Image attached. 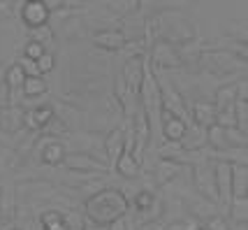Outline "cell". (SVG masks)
<instances>
[{"instance_id":"obj_25","label":"cell","mask_w":248,"mask_h":230,"mask_svg":"<svg viewBox=\"0 0 248 230\" xmlns=\"http://www.w3.org/2000/svg\"><path fill=\"white\" fill-rule=\"evenodd\" d=\"M227 216L232 221H237L239 226H244L248 219V197H232L230 209H227Z\"/></svg>"},{"instance_id":"obj_21","label":"cell","mask_w":248,"mask_h":230,"mask_svg":"<svg viewBox=\"0 0 248 230\" xmlns=\"http://www.w3.org/2000/svg\"><path fill=\"white\" fill-rule=\"evenodd\" d=\"M21 93H23V98H28V100L44 98V96L49 93V84H46L44 77H26Z\"/></svg>"},{"instance_id":"obj_41","label":"cell","mask_w":248,"mask_h":230,"mask_svg":"<svg viewBox=\"0 0 248 230\" xmlns=\"http://www.w3.org/2000/svg\"><path fill=\"white\" fill-rule=\"evenodd\" d=\"M10 230H23V228H10Z\"/></svg>"},{"instance_id":"obj_22","label":"cell","mask_w":248,"mask_h":230,"mask_svg":"<svg viewBox=\"0 0 248 230\" xmlns=\"http://www.w3.org/2000/svg\"><path fill=\"white\" fill-rule=\"evenodd\" d=\"M248 165H232V197H246Z\"/></svg>"},{"instance_id":"obj_33","label":"cell","mask_w":248,"mask_h":230,"mask_svg":"<svg viewBox=\"0 0 248 230\" xmlns=\"http://www.w3.org/2000/svg\"><path fill=\"white\" fill-rule=\"evenodd\" d=\"M16 66L21 67L26 77H40V70H37V63H35V61H28V58L21 56V58L16 61Z\"/></svg>"},{"instance_id":"obj_19","label":"cell","mask_w":248,"mask_h":230,"mask_svg":"<svg viewBox=\"0 0 248 230\" xmlns=\"http://www.w3.org/2000/svg\"><path fill=\"white\" fill-rule=\"evenodd\" d=\"M181 147L184 151H197V149H206V131L195 126L193 121L188 123V131H186V137L181 140Z\"/></svg>"},{"instance_id":"obj_29","label":"cell","mask_w":248,"mask_h":230,"mask_svg":"<svg viewBox=\"0 0 248 230\" xmlns=\"http://www.w3.org/2000/svg\"><path fill=\"white\" fill-rule=\"evenodd\" d=\"M37 70H40V77H44V75H49V72H54V67H56V56H54V51H44L37 61Z\"/></svg>"},{"instance_id":"obj_6","label":"cell","mask_w":248,"mask_h":230,"mask_svg":"<svg viewBox=\"0 0 248 230\" xmlns=\"http://www.w3.org/2000/svg\"><path fill=\"white\" fill-rule=\"evenodd\" d=\"M146 58L153 63V67L155 70H181V58H179V54H176V47L170 42H165V40H158V42L151 44V49H149V54H146Z\"/></svg>"},{"instance_id":"obj_4","label":"cell","mask_w":248,"mask_h":230,"mask_svg":"<svg viewBox=\"0 0 248 230\" xmlns=\"http://www.w3.org/2000/svg\"><path fill=\"white\" fill-rule=\"evenodd\" d=\"M190 177H193V186L197 191V196L214 202L218 207V193H216V177H214V161L202 165L190 167Z\"/></svg>"},{"instance_id":"obj_11","label":"cell","mask_w":248,"mask_h":230,"mask_svg":"<svg viewBox=\"0 0 248 230\" xmlns=\"http://www.w3.org/2000/svg\"><path fill=\"white\" fill-rule=\"evenodd\" d=\"M63 167L65 170H79V172H100V175H109V165L97 158V156H88V153H79V151H72L65 156L63 161Z\"/></svg>"},{"instance_id":"obj_7","label":"cell","mask_w":248,"mask_h":230,"mask_svg":"<svg viewBox=\"0 0 248 230\" xmlns=\"http://www.w3.org/2000/svg\"><path fill=\"white\" fill-rule=\"evenodd\" d=\"M51 107H54L56 119L61 121L70 132L88 131V112L79 110V107H75V105H67V102H63V100H56Z\"/></svg>"},{"instance_id":"obj_35","label":"cell","mask_w":248,"mask_h":230,"mask_svg":"<svg viewBox=\"0 0 248 230\" xmlns=\"http://www.w3.org/2000/svg\"><path fill=\"white\" fill-rule=\"evenodd\" d=\"M12 10H14V2H10V0H0V21L12 19V16H14Z\"/></svg>"},{"instance_id":"obj_15","label":"cell","mask_w":248,"mask_h":230,"mask_svg":"<svg viewBox=\"0 0 248 230\" xmlns=\"http://www.w3.org/2000/svg\"><path fill=\"white\" fill-rule=\"evenodd\" d=\"M16 219V184H0V223L10 226Z\"/></svg>"},{"instance_id":"obj_37","label":"cell","mask_w":248,"mask_h":230,"mask_svg":"<svg viewBox=\"0 0 248 230\" xmlns=\"http://www.w3.org/2000/svg\"><path fill=\"white\" fill-rule=\"evenodd\" d=\"M107 230H128V219L123 216V219L114 221V223H109V226H107Z\"/></svg>"},{"instance_id":"obj_2","label":"cell","mask_w":248,"mask_h":230,"mask_svg":"<svg viewBox=\"0 0 248 230\" xmlns=\"http://www.w3.org/2000/svg\"><path fill=\"white\" fill-rule=\"evenodd\" d=\"M197 66L202 67L206 75L218 77V79H223V75H232V72L246 75V61L230 54V51H223V49H204Z\"/></svg>"},{"instance_id":"obj_27","label":"cell","mask_w":248,"mask_h":230,"mask_svg":"<svg viewBox=\"0 0 248 230\" xmlns=\"http://www.w3.org/2000/svg\"><path fill=\"white\" fill-rule=\"evenodd\" d=\"M31 40L37 42L40 47H44V51H51V47H54V42H56V33L51 26H42V28H37V31H31Z\"/></svg>"},{"instance_id":"obj_34","label":"cell","mask_w":248,"mask_h":230,"mask_svg":"<svg viewBox=\"0 0 248 230\" xmlns=\"http://www.w3.org/2000/svg\"><path fill=\"white\" fill-rule=\"evenodd\" d=\"M206 230H230V223L225 221V216L223 214H218V216H214V219L206 221Z\"/></svg>"},{"instance_id":"obj_13","label":"cell","mask_w":248,"mask_h":230,"mask_svg":"<svg viewBox=\"0 0 248 230\" xmlns=\"http://www.w3.org/2000/svg\"><path fill=\"white\" fill-rule=\"evenodd\" d=\"M102 151H105V161H107L109 170H114V165L121 158V153L125 151V131H123V123H121L119 128L107 132V137L102 140Z\"/></svg>"},{"instance_id":"obj_17","label":"cell","mask_w":248,"mask_h":230,"mask_svg":"<svg viewBox=\"0 0 248 230\" xmlns=\"http://www.w3.org/2000/svg\"><path fill=\"white\" fill-rule=\"evenodd\" d=\"M190 121H193L195 126H200V128H211V126H216V107H214V102L211 100H195L193 107H190Z\"/></svg>"},{"instance_id":"obj_12","label":"cell","mask_w":248,"mask_h":230,"mask_svg":"<svg viewBox=\"0 0 248 230\" xmlns=\"http://www.w3.org/2000/svg\"><path fill=\"white\" fill-rule=\"evenodd\" d=\"M0 132H2V137L5 135H12L14 140H21L23 135H26V128H23V107H2L0 110Z\"/></svg>"},{"instance_id":"obj_16","label":"cell","mask_w":248,"mask_h":230,"mask_svg":"<svg viewBox=\"0 0 248 230\" xmlns=\"http://www.w3.org/2000/svg\"><path fill=\"white\" fill-rule=\"evenodd\" d=\"M93 44L102 51H123L125 37L121 35L119 28H100L93 33Z\"/></svg>"},{"instance_id":"obj_39","label":"cell","mask_w":248,"mask_h":230,"mask_svg":"<svg viewBox=\"0 0 248 230\" xmlns=\"http://www.w3.org/2000/svg\"><path fill=\"white\" fill-rule=\"evenodd\" d=\"M44 230H67V228H65V223H56V226H49V228H44Z\"/></svg>"},{"instance_id":"obj_20","label":"cell","mask_w":248,"mask_h":230,"mask_svg":"<svg viewBox=\"0 0 248 230\" xmlns=\"http://www.w3.org/2000/svg\"><path fill=\"white\" fill-rule=\"evenodd\" d=\"M107 175H100V172H79V170H65L63 172V184L72 188H84L91 181H100Z\"/></svg>"},{"instance_id":"obj_24","label":"cell","mask_w":248,"mask_h":230,"mask_svg":"<svg viewBox=\"0 0 248 230\" xmlns=\"http://www.w3.org/2000/svg\"><path fill=\"white\" fill-rule=\"evenodd\" d=\"M61 37L63 40H75V37H84V21L81 16L72 14L70 19H65L61 26Z\"/></svg>"},{"instance_id":"obj_9","label":"cell","mask_w":248,"mask_h":230,"mask_svg":"<svg viewBox=\"0 0 248 230\" xmlns=\"http://www.w3.org/2000/svg\"><path fill=\"white\" fill-rule=\"evenodd\" d=\"M21 21L28 31H37L51 23V14L44 7V0H21Z\"/></svg>"},{"instance_id":"obj_28","label":"cell","mask_w":248,"mask_h":230,"mask_svg":"<svg viewBox=\"0 0 248 230\" xmlns=\"http://www.w3.org/2000/svg\"><path fill=\"white\" fill-rule=\"evenodd\" d=\"M155 151H158V156L160 158H165V161H181V156H184V147L176 142H160L158 147H155Z\"/></svg>"},{"instance_id":"obj_40","label":"cell","mask_w":248,"mask_h":230,"mask_svg":"<svg viewBox=\"0 0 248 230\" xmlns=\"http://www.w3.org/2000/svg\"><path fill=\"white\" fill-rule=\"evenodd\" d=\"M197 230H206V228H204V226H200V228H197Z\"/></svg>"},{"instance_id":"obj_18","label":"cell","mask_w":248,"mask_h":230,"mask_svg":"<svg viewBox=\"0 0 248 230\" xmlns=\"http://www.w3.org/2000/svg\"><path fill=\"white\" fill-rule=\"evenodd\" d=\"M184 165L176 163V161H165V158H158V163L153 167V177L160 186H170L176 177L181 175Z\"/></svg>"},{"instance_id":"obj_32","label":"cell","mask_w":248,"mask_h":230,"mask_svg":"<svg viewBox=\"0 0 248 230\" xmlns=\"http://www.w3.org/2000/svg\"><path fill=\"white\" fill-rule=\"evenodd\" d=\"M200 226H202L200 221L184 219V221H174V223H165V230H197Z\"/></svg>"},{"instance_id":"obj_3","label":"cell","mask_w":248,"mask_h":230,"mask_svg":"<svg viewBox=\"0 0 248 230\" xmlns=\"http://www.w3.org/2000/svg\"><path fill=\"white\" fill-rule=\"evenodd\" d=\"M158 37L179 47L193 40L195 31L181 12H158Z\"/></svg>"},{"instance_id":"obj_30","label":"cell","mask_w":248,"mask_h":230,"mask_svg":"<svg viewBox=\"0 0 248 230\" xmlns=\"http://www.w3.org/2000/svg\"><path fill=\"white\" fill-rule=\"evenodd\" d=\"M223 131H225L227 147H246L248 135H244V132H239L237 128H223Z\"/></svg>"},{"instance_id":"obj_1","label":"cell","mask_w":248,"mask_h":230,"mask_svg":"<svg viewBox=\"0 0 248 230\" xmlns=\"http://www.w3.org/2000/svg\"><path fill=\"white\" fill-rule=\"evenodd\" d=\"M130 200L128 196L114 186L100 188L97 193L84 200V219L95 223V226H109L114 221L128 216Z\"/></svg>"},{"instance_id":"obj_10","label":"cell","mask_w":248,"mask_h":230,"mask_svg":"<svg viewBox=\"0 0 248 230\" xmlns=\"http://www.w3.org/2000/svg\"><path fill=\"white\" fill-rule=\"evenodd\" d=\"M214 177H216V193H218V212L230 209L232 202V165L214 163Z\"/></svg>"},{"instance_id":"obj_26","label":"cell","mask_w":248,"mask_h":230,"mask_svg":"<svg viewBox=\"0 0 248 230\" xmlns=\"http://www.w3.org/2000/svg\"><path fill=\"white\" fill-rule=\"evenodd\" d=\"M206 147L214 149V151H223V149H230L225 140V131L220 126H211L206 128Z\"/></svg>"},{"instance_id":"obj_23","label":"cell","mask_w":248,"mask_h":230,"mask_svg":"<svg viewBox=\"0 0 248 230\" xmlns=\"http://www.w3.org/2000/svg\"><path fill=\"white\" fill-rule=\"evenodd\" d=\"M114 170H116L121 177H125V179H135V177L141 172V165L132 158V153L130 151H123L121 153V158L116 161V165H114Z\"/></svg>"},{"instance_id":"obj_8","label":"cell","mask_w":248,"mask_h":230,"mask_svg":"<svg viewBox=\"0 0 248 230\" xmlns=\"http://www.w3.org/2000/svg\"><path fill=\"white\" fill-rule=\"evenodd\" d=\"M146 70H149V58L146 56H135V58L125 61V66H123V70L119 75L123 79V84L128 86V91L132 96H137V98H140V88H141Z\"/></svg>"},{"instance_id":"obj_31","label":"cell","mask_w":248,"mask_h":230,"mask_svg":"<svg viewBox=\"0 0 248 230\" xmlns=\"http://www.w3.org/2000/svg\"><path fill=\"white\" fill-rule=\"evenodd\" d=\"M44 54V47H40L37 42H32V40H28V42L23 44V58H28V61H37L40 56Z\"/></svg>"},{"instance_id":"obj_5","label":"cell","mask_w":248,"mask_h":230,"mask_svg":"<svg viewBox=\"0 0 248 230\" xmlns=\"http://www.w3.org/2000/svg\"><path fill=\"white\" fill-rule=\"evenodd\" d=\"M155 82H158V88H160L162 112H170V114H174V116H179L181 121L190 123V112H188V105H186V100H184V96H181V91L174 86V84L160 82L158 77H155Z\"/></svg>"},{"instance_id":"obj_38","label":"cell","mask_w":248,"mask_h":230,"mask_svg":"<svg viewBox=\"0 0 248 230\" xmlns=\"http://www.w3.org/2000/svg\"><path fill=\"white\" fill-rule=\"evenodd\" d=\"M81 230H107V226H95V223H91V221H84V228Z\"/></svg>"},{"instance_id":"obj_14","label":"cell","mask_w":248,"mask_h":230,"mask_svg":"<svg viewBox=\"0 0 248 230\" xmlns=\"http://www.w3.org/2000/svg\"><path fill=\"white\" fill-rule=\"evenodd\" d=\"M188 131V123L181 121L179 116H174L170 112H162L160 114V137L162 142H176L181 144V140L186 137Z\"/></svg>"},{"instance_id":"obj_36","label":"cell","mask_w":248,"mask_h":230,"mask_svg":"<svg viewBox=\"0 0 248 230\" xmlns=\"http://www.w3.org/2000/svg\"><path fill=\"white\" fill-rule=\"evenodd\" d=\"M137 230H165V223L162 221H146V223H140Z\"/></svg>"}]
</instances>
